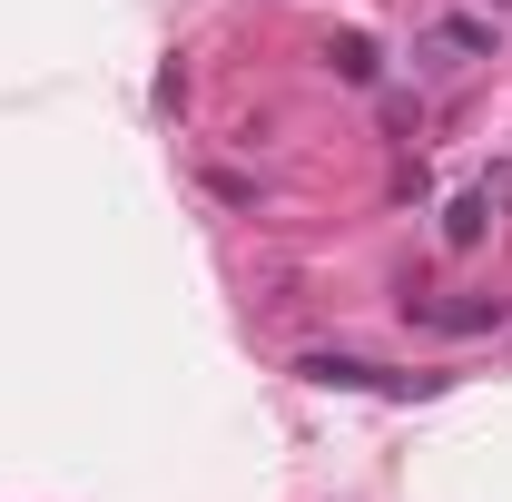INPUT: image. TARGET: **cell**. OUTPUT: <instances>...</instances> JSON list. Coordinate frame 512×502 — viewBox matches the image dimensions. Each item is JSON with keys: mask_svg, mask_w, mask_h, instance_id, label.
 <instances>
[{"mask_svg": "<svg viewBox=\"0 0 512 502\" xmlns=\"http://www.w3.org/2000/svg\"><path fill=\"white\" fill-rule=\"evenodd\" d=\"M483 227H493V188H473V197L444 207V247H483Z\"/></svg>", "mask_w": 512, "mask_h": 502, "instance_id": "cell-4", "label": "cell"}, {"mask_svg": "<svg viewBox=\"0 0 512 502\" xmlns=\"http://www.w3.org/2000/svg\"><path fill=\"white\" fill-rule=\"evenodd\" d=\"M207 188L227 197V207H256V178H237V168H207Z\"/></svg>", "mask_w": 512, "mask_h": 502, "instance_id": "cell-6", "label": "cell"}, {"mask_svg": "<svg viewBox=\"0 0 512 502\" xmlns=\"http://www.w3.org/2000/svg\"><path fill=\"white\" fill-rule=\"evenodd\" d=\"M424 60H434V69L493 60V20H434V30H424Z\"/></svg>", "mask_w": 512, "mask_h": 502, "instance_id": "cell-2", "label": "cell"}, {"mask_svg": "<svg viewBox=\"0 0 512 502\" xmlns=\"http://www.w3.org/2000/svg\"><path fill=\"white\" fill-rule=\"evenodd\" d=\"M434 325L444 335H493L503 325V296H453V306H434Z\"/></svg>", "mask_w": 512, "mask_h": 502, "instance_id": "cell-5", "label": "cell"}, {"mask_svg": "<svg viewBox=\"0 0 512 502\" xmlns=\"http://www.w3.org/2000/svg\"><path fill=\"white\" fill-rule=\"evenodd\" d=\"M325 69H335L345 89H375V79H384V50L365 40V30H335V40H325Z\"/></svg>", "mask_w": 512, "mask_h": 502, "instance_id": "cell-3", "label": "cell"}, {"mask_svg": "<svg viewBox=\"0 0 512 502\" xmlns=\"http://www.w3.org/2000/svg\"><path fill=\"white\" fill-rule=\"evenodd\" d=\"M306 384H325V394H444V375H394V365H365V355H306L296 365Z\"/></svg>", "mask_w": 512, "mask_h": 502, "instance_id": "cell-1", "label": "cell"}]
</instances>
